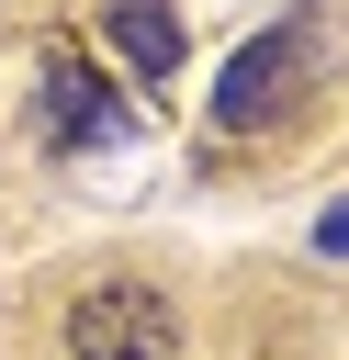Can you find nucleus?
<instances>
[{"label":"nucleus","instance_id":"20e7f679","mask_svg":"<svg viewBox=\"0 0 349 360\" xmlns=\"http://www.w3.org/2000/svg\"><path fill=\"white\" fill-rule=\"evenodd\" d=\"M101 22H113V45L135 56V79H169V68H180V11H169V0H101Z\"/></svg>","mask_w":349,"mask_h":360},{"label":"nucleus","instance_id":"39448f33","mask_svg":"<svg viewBox=\"0 0 349 360\" xmlns=\"http://www.w3.org/2000/svg\"><path fill=\"white\" fill-rule=\"evenodd\" d=\"M315 248H326V259H349V202H326V214H315Z\"/></svg>","mask_w":349,"mask_h":360},{"label":"nucleus","instance_id":"7ed1b4c3","mask_svg":"<svg viewBox=\"0 0 349 360\" xmlns=\"http://www.w3.org/2000/svg\"><path fill=\"white\" fill-rule=\"evenodd\" d=\"M45 135H56V146H113V135H124V101H113L101 79H79V68H56V79H45Z\"/></svg>","mask_w":349,"mask_h":360},{"label":"nucleus","instance_id":"f257e3e1","mask_svg":"<svg viewBox=\"0 0 349 360\" xmlns=\"http://www.w3.org/2000/svg\"><path fill=\"white\" fill-rule=\"evenodd\" d=\"M68 360H180V304L158 281H101L68 304Z\"/></svg>","mask_w":349,"mask_h":360},{"label":"nucleus","instance_id":"f03ea898","mask_svg":"<svg viewBox=\"0 0 349 360\" xmlns=\"http://www.w3.org/2000/svg\"><path fill=\"white\" fill-rule=\"evenodd\" d=\"M293 68H304V22H281V34H259L236 68H225V90H214V124L225 135H248V124H270V101L293 90Z\"/></svg>","mask_w":349,"mask_h":360}]
</instances>
